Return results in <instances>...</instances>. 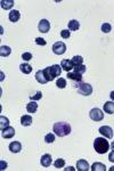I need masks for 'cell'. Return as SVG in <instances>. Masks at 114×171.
Returning <instances> with one entry per match:
<instances>
[{
    "mask_svg": "<svg viewBox=\"0 0 114 171\" xmlns=\"http://www.w3.org/2000/svg\"><path fill=\"white\" fill-rule=\"evenodd\" d=\"M53 131L58 137H65L71 133V126L67 122H56L53 126Z\"/></svg>",
    "mask_w": 114,
    "mask_h": 171,
    "instance_id": "cell-1",
    "label": "cell"
},
{
    "mask_svg": "<svg viewBox=\"0 0 114 171\" xmlns=\"http://www.w3.org/2000/svg\"><path fill=\"white\" fill-rule=\"evenodd\" d=\"M94 148L98 154H105L110 150V144L106 140V138L104 137H98L94 141Z\"/></svg>",
    "mask_w": 114,
    "mask_h": 171,
    "instance_id": "cell-2",
    "label": "cell"
},
{
    "mask_svg": "<svg viewBox=\"0 0 114 171\" xmlns=\"http://www.w3.org/2000/svg\"><path fill=\"white\" fill-rule=\"evenodd\" d=\"M75 88L78 90V93L82 96H90L92 94V87L89 83H86V82H78Z\"/></svg>",
    "mask_w": 114,
    "mask_h": 171,
    "instance_id": "cell-3",
    "label": "cell"
},
{
    "mask_svg": "<svg viewBox=\"0 0 114 171\" xmlns=\"http://www.w3.org/2000/svg\"><path fill=\"white\" fill-rule=\"evenodd\" d=\"M89 116H90V119L92 121L98 122V121H102V120L104 119V113L99 108H92L91 111H90V113H89Z\"/></svg>",
    "mask_w": 114,
    "mask_h": 171,
    "instance_id": "cell-4",
    "label": "cell"
},
{
    "mask_svg": "<svg viewBox=\"0 0 114 171\" xmlns=\"http://www.w3.org/2000/svg\"><path fill=\"white\" fill-rule=\"evenodd\" d=\"M53 51L56 55H63L66 51V45L62 41H57L53 45Z\"/></svg>",
    "mask_w": 114,
    "mask_h": 171,
    "instance_id": "cell-5",
    "label": "cell"
},
{
    "mask_svg": "<svg viewBox=\"0 0 114 171\" xmlns=\"http://www.w3.org/2000/svg\"><path fill=\"white\" fill-rule=\"evenodd\" d=\"M98 131L101 133L102 136H104L105 138H107V139L113 138V130H112V128L109 127V126H103V127H101V128L98 129Z\"/></svg>",
    "mask_w": 114,
    "mask_h": 171,
    "instance_id": "cell-6",
    "label": "cell"
},
{
    "mask_svg": "<svg viewBox=\"0 0 114 171\" xmlns=\"http://www.w3.org/2000/svg\"><path fill=\"white\" fill-rule=\"evenodd\" d=\"M38 29L41 33H47L49 30H50V23H49L47 20H41L39 22V25H38Z\"/></svg>",
    "mask_w": 114,
    "mask_h": 171,
    "instance_id": "cell-7",
    "label": "cell"
},
{
    "mask_svg": "<svg viewBox=\"0 0 114 171\" xmlns=\"http://www.w3.org/2000/svg\"><path fill=\"white\" fill-rule=\"evenodd\" d=\"M1 135L5 139H9V138H13L15 136V129L13 127H7L4 130H1Z\"/></svg>",
    "mask_w": 114,
    "mask_h": 171,
    "instance_id": "cell-8",
    "label": "cell"
},
{
    "mask_svg": "<svg viewBox=\"0 0 114 171\" xmlns=\"http://www.w3.org/2000/svg\"><path fill=\"white\" fill-rule=\"evenodd\" d=\"M40 163H41V166L45 168L50 167V164L53 163V160H52L50 154H44V155L41 156V158H40Z\"/></svg>",
    "mask_w": 114,
    "mask_h": 171,
    "instance_id": "cell-9",
    "label": "cell"
},
{
    "mask_svg": "<svg viewBox=\"0 0 114 171\" xmlns=\"http://www.w3.org/2000/svg\"><path fill=\"white\" fill-rule=\"evenodd\" d=\"M8 148L12 153H20L21 150H22V144L20 141H12L9 144Z\"/></svg>",
    "mask_w": 114,
    "mask_h": 171,
    "instance_id": "cell-10",
    "label": "cell"
},
{
    "mask_svg": "<svg viewBox=\"0 0 114 171\" xmlns=\"http://www.w3.org/2000/svg\"><path fill=\"white\" fill-rule=\"evenodd\" d=\"M77 170H78V171H88V170H90L89 163H88L86 160H79V161L77 162Z\"/></svg>",
    "mask_w": 114,
    "mask_h": 171,
    "instance_id": "cell-11",
    "label": "cell"
},
{
    "mask_svg": "<svg viewBox=\"0 0 114 171\" xmlns=\"http://www.w3.org/2000/svg\"><path fill=\"white\" fill-rule=\"evenodd\" d=\"M49 70H50V73H52V75H53L55 79L57 77H59L62 73V66L58 64H55V65H52V66H49Z\"/></svg>",
    "mask_w": 114,
    "mask_h": 171,
    "instance_id": "cell-12",
    "label": "cell"
},
{
    "mask_svg": "<svg viewBox=\"0 0 114 171\" xmlns=\"http://www.w3.org/2000/svg\"><path fill=\"white\" fill-rule=\"evenodd\" d=\"M61 66L64 71H66V72H70L72 68H74V65H73V63H72L71 60H63L61 62Z\"/></svg>",
    "mask_w": 114,
    "mask_h": 171,
    "instance_id": "cell-13",
    "label": "cell"
},
{
    "mask_svg": "<svg viewBox=\"0 0 114 171\" xmlns=\"http://www.w3.org/2000/svg\"><path fill=\"white\" fill-rule=\"evenodd\" d=\"M67 78L75 82H81L82 81V74H80L78 72H67Z\"/></svg>",
    "mask_w": 114,
    "mask_h": 171,
    "instance_id": "cell-14",
    "label": "cell"
},
{
    "mask_svg": "<svg viewBox=\"0 0 114 171\" xmlns=\"http://www.w3.org/2000/svg\"><path fill=\"white\" fill-rule=\"evenodd\" d=\"M20 17H21V14H20V12H18V10H16V9L12 10V12L9 13V15H8L9 21L13 22V23H16V22L20 20Z\"/></svg>",
    "mask_w": 114,
    "mask_h": 171,
    "instance_id": "cell-15",
    "label": "cell"
},
{
    "mask_svg": "<svg viewBox=\"0 0 114 171\" xmlns=\"http://www.w3.org/2000/svg\"><path fill=\"white\" fill-rule=\"evenodd\" d=\"M41 72H42V75H44L45 80H46L47 82L55 80V78H54L53 75H52V73H50L49 67H46V68H44V70H41Z\"/></svg>",
    "mask_w": 114,
    "mask_h": 171,
    "instance_id": "cell-16",
    "label": "cell"
},
{
    "mask_svg": "<svg viewBox=\"0 0 114 171\" xmlns=\"http://www.w3.org/2000/svg\"><path fill=\"white\" fill-rule=\"evenodd\" d=\"M0 4H1V8L7 10V9L13 8L15 2H14V0H1Z\"/></svg>",
    "mask_w": 114,
    "mask_h": 171,
    "instance_id": "cell-17",
    "label": "cell"
},
{
    "mask_svg": "<svg viewBox=\"0 0 114 171\" xmlns=\"http://www.w3.org/2000/svg\"><path fill=\"white\" fill-rule=\"evenodd\" d=\"M104 112L107 114H114V102H106L104 104Z\"/></svg>",
    "mask_w": 114,
    "mask_h": 171,
    "instance_id": "cell-18",
    "label": "cell"
},
{
    "mask_svg": "<svg viewBox=\"0 0 114 171\" xmlns=\"http://www.w3.org/2000/svg\"><path fill=\"white\" fill-rule=\"evenodd\" d=\"M32 122H33V120H32L31 115H23L21 118V124L23 127H29V126L32 124Z\"/></svg>",
    "mask_w": 114,
    "mask_h": 171,
    "instance_id": "cell-19",
    "label": "cell"
},
{
    "mask_svg": "<svg viewBox=\"0 0 114 171\" xmlns=\"http://www.w3.org/2000/svg\"><path fill=\"white\" fill-rule=\"evenodd\" d=\"M90 170L91 171H105L106 166L101 162H96V163H94L91 167H90Z\"/></svg>",
    "mask_w": 114,
    "mask_h": 171,
    "instance_id": "cell-20",
    "label": "cell"
},
{
    "mask_svg": "<svg viewBox=\"0 0 114 171\" xmlns=\"http://www.w3.org/2000/svg\"><path fill=\"white\" fill-rule=\"evenodd\" d=\"M37 110H38V104H37L34 100H31L27 105V111L29 112V113H35Z\"/></svg>",
    "mask_w": 114,
    "mask_h": 171,
    "instance_id": "cell-21",
    "label": "cell"
},
{
    "mask_svg": "<svg viewBox=\"0 0 114 171\" xmlns=\"http://www.w3.org/2000/svg\"><path fill=\"white\" fill-rule=\"evenodd\" d=\"M12 53V49L8 46H1L0 47V56L1 57H8Z\"/></svg>",
    "mask_w": 114,
    "mask_h": 171,
    "instance_id": "cell-22",
    "label": "cell"
},
{
    "mask_svg": "<svg viewBox=\"0 0 114 171\" xmlns=\"http://www.w3.org/2000/svg\"><path fill=\"white\" fill-rule=\"evenodd\" d=\"M80 27V23L77 20H72L69 22V30L70 31H78Z\"/></svg>",
    "mask_w": 114,
    "mask_h": 171,
    "instance_id": "cell-23",
    "label": "cell"
},
{
    "mask_svg": "<svg viewBox=\"0 0 114 171\" xmlns=\"http://www.w3.org/2000/svg\"><path fill=\"white\" fill-rule=\"evenodd\" d=\"M20 70L24 74H30L31 71H32V66L30 64H27V63H24V64L20 65Z\"/></svg>",
    "mask_w": 114,
    "mask_h": 171,
    "instance_id": "cell-24",
    "label": "cell"
},
{
    "mask_svg": "<svg viewBox=\"0 0 114 171\" xmlns=\"http://www.w3.org/2000/svg\"><path fill=\"white\" fill-rule=\"evenodd\" d=\"M9 127V120L6 118V116H0V129L4 130L5 128Z\"/></svg>",
    "mask_w": 114,
    "mask_h": 171,
    "instance_id": "cell-25",
    "label": "cell"
},
{
    "mask_svg": "<svg viewBox=\"0 0 114 171\" xmlns=\"http://www.w3.org/2000/svg\"><path fill=\"white\" fill-rule=\"evenodd\" d=\"M71 60H72V63H73L74 66H79V65L84 64V58L81 56H74Z\"/></svg>",
    "mask_w": 114,
    "mask_h": 171,
    "instance_id": "cell-26",
    "label": "cell"
},
{
    "mask_svg": "<svg viewBox=\"0 0 114 171\" xmlns=\"http://www.w3.org/2000/svg\"><path fill=\"white\" fill-rule=\"evenodd\" d=\"M65 166V160L64 158H57L56 161L54 162V167L56 169H61V168H64Z\"/></svg>",
    "mask_w": 114,
    "mask_h": 171,
    "instance_id": "cell-27",
    "label": "cell"
},
{
    "mask_svg": "<svg viewBox=\"0 0 114 171\" xmlns=\"http://www.w3.org/2000/svg\"><path fill=\"white\" fill-rule=\"evenodd\" d=\"M56 86H57V88H59V89H64V88L66 87V80L64 79V78H59V79H57Z\"/></svg>",
    "mask_w": 114,
    "mask_h": 171,
    "instance_id": "cell-28",
    "label": "cell"
},
{
    "mask_svg": "<svg viewBox=\"0 0 114 171\" xmlns=\"http://www.w3.org/2000/svg\"><path fill=\"white\" fill-rule=\"evenodd\" d=\"M45 141L47 143V144H52L55 141V135L54 133H47L46 136H45Z\"/></svg>",
    "mask_w": 114,
    "mask_h": 171,
    "instance_id": "cell-29",
    "label": "cell"
},
{
    "mask_svg": "<svg viewBox=\"0 0 114 171\" xmlns=\"http://www.w3.org/2000/svg\"><path fill=\"white\" fill-rule=\"evenodd\" d=\"M74 71L75 72L80 73V74H84L86 71H87V66L86 65H79V66H74Z\"/></svg>",
    "mask_w": 114,
    "mask_h": 171,
    "instance_id": "cell-30",
    "label": "cell"
},
{
    "mask_svg": "<svg viewBox=\"0 0 114 171\" xmlns=\"http://www.w3.org/2000/svg\"><path fill=\"white\" fill-rule=\"evenodd\" d=\"M102 31H103L104 33H110L111 31H112V26H111L110 23H104V24L102 25Z\"/></svg>",
    "mask_w": 114,
    "mask_h": 171,
    "instance_id": "cell-31",
    "label": "cell"
},
{
    "mask_svg": "<svg viewBox=\"0 0 114 171\" xmlns=\"http://www.w3.org/2000/svg\"><path fill=\"white\" fill-rule=\"evenodd\" d=\"M42 98V93L41 91H37L34 95H30V99L31 100H39V99Z\"/></svg>",
    "mask_w": 114,
    "mask_h": 171,
    "instance_id": "cell-32",
    "label": "cell"
},
{
    "mask_svg": "<svg viewBox=\"0 0 114 171\" xmlns=\"http://www.w3.org/2000/svg\"><path fill=\"white\" fill-rule=\"evenodd\" d=\"M71 35V32L69 30H62L61 31V37L63 39H69Z\"/></svg>",
    "mask_w": 114,
    "mask_h": 171,
    "instance_id": "cell-33",
    "label": "cell"
},
{
    "mask_svg": "<svg viewBox=\"0 0 114 171\" xmlns=\"http://www.w3.org/2000/svg\"><path fill=\"white\" fill-rule=\"evenodd\" d=\"M22 58H23V60L29 62V60H32V54H31V53H24L22 55Z\"/></svg>",
    "mask_w": 114,
    "mask_h": 171,
    "instance_id": "cell-34",
    "label": "cell"
},
{
    "mask_svg": "<svg viewBox=\"0 0 114 171\" xmlns=\"http://www.w3.org/2000/svg\"><path fill=\"white\" fill-rule=\"evenodd\" d=\"M35 43L39 45V46H46L47 41L44 38H35Z\"/></svg>",
    "mask_w": 114,
    "mask_h": 171,
    "instance_id": "cell-35",
    "label": "cell"
},
{
    "mask_svg": "<svg viewBox=\"0 0 114 171\" xmlns=\"http://www.w3.org/2000/svg\"><path fill=\"white\" fill-rule=\"evenodd\" d=\"M109 160H110L112 163H114V151H112V152L109 154Z\"/></svg>",
    "mask_w": 114,
    "mask_h": 171,
    "instance_id": "cell-36",
    "label": "cell"
},
{
    "mask_svg": "<svg viewBox=\"0 0 114 171\" xmlns=\"http://www.w3.org/2000/svg\"><path fill=\"white\" fill-rule=\"evenodd\" d=\"M0 164H1V168H0L1 170H5V169L7 168V163L4 162V161H1V162H0Z\"/></svg>",
    "mask_w": 114,
    "mask_h": 171,
    "instance_id": "cell-37",
    "label": "cell"
},
{
    "mask_svg": "<svg viewBox=\"0 0 114 171\" xmlns=\"http://www.w3.org/2000/svg\"><path fill=\"white\" fill-rule=\"evenodd\" d=\"M110 97H111V99H112V102H114V90L112 91V93H111Z\"/></svg>",
    "mask_w": 114,
    "mask_h": 171,
    "instance_id": "cell-38",
    "label": "cell"
},
{
    "mask_svg": "<svg viewBox=\"0 0 114 171\" xmlns=\"http://www.w3.org/2000/svg\"><path fill=\"white\" fill-rule=\"evenodd\" d=\"M65 170H74V168H72V167H69V168H65Z\"/></svg>",
    "mask_w": 114,
    "mask_h": 171,
    "instance_id": "cell-39",
    "label": "cell"
},
{
    "mask_svg": "<svg viewBox=\"0 0 114 171\" xmlns=\"http://www.w3.org/2000/svg\"><path fill=\"white\" fill-rule=\"evenodd\" d=\"M111 148H112V151H114V140H113V143L111 144Z\"/></svg>",
    "mask_w": 114,
    "mask_h": 171,
    "instance_id": "cell-40",
    "label": "cell"
},
{
    "mask_svg": "<svg viewBox=\"0 0 114 171\" xmlns=\"http://www.w3.org/2000/svg\"><path fill=\"white\" fill-rule=\"evenodd\" d=\"M110 170H111V171H113V170H114V167H112V168H111Z\"/></svg>",
    "mask_w": 114,
    "mask_h": 171,
    "instance_id": "cell-41",
    "label": "cell"
}]
</instances>
